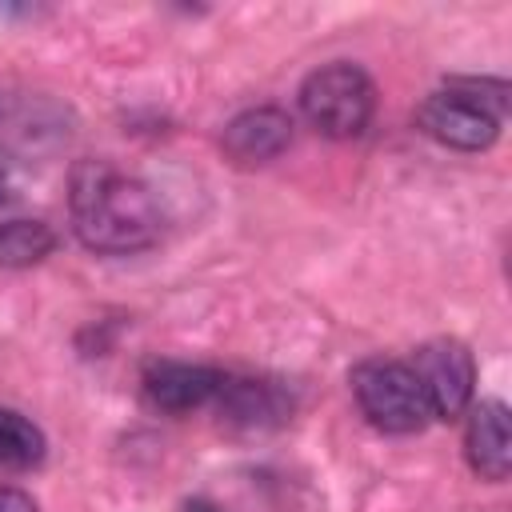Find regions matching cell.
<instances>
[{
  "mask_svg": "<svg viewBox=\"0 0 512 512\" xmlns=\"http://www.w3.org/2000/svg\"><path fill=\"white\" fill-rule=\"evenodd\" d=\"M56 248V232L44 220H4L0 224V268L40 264Z\"/></svg>",
  "mask_w": 512,
  "mask_h": 512,
  "instance_id": "7c38bea8",
  "label": "cell"
},
{
  "mask_svg": "<svg viewBox=\"0 0 512 512\" xmlns=\"http://www.w3.org/2000/svg\"><path fill=\"white\" fill-rule=\"evenodd\" d=\"M352 396H356L360 412L368 416V424L380 432L408 436V432L428 428V420H432L428 396H424L416 372L408 368V360H384V356L360 360L352 368Z\"/></svg>",
  "mask_w": 512,
  "mask_h": 512,
  "instance_id": "277c9868",
  "label": "cell"
},
{
  "mask_svg": "<svg viewBox=\"0 0 512 512\" xmlns=\"http://www.w3.org/2000/svg\"><path fill=\"white\" fill-rule=\"evenodd\" d=\"M184 512H220V508H216L212 500H192V504H188Z\"/></svg>",
  "mask_w": 512,
  "mask_h": 512,
  "instance_id": "9a60e30c",
  "label": "cell"
},
{
  "mask_svg": "<svg viewBox=\"0 0 512 512\" xmlns=\"http://www.w3.org/2000/svg\"><path fill=\"white\" fill-rule=\"evenodd\" d=\"M508 112V84L492 76H456L440 92H428L416 108V128L444 148L484 152L500 136Z\"/></svg>",
  "mask_w": 512,
  "mask_h": 512,
  "instance_id": "7a4b0ae2",
  "label": "cell"
},
{
  "mask_svg": "<svg viewBox=\"0 0 512 512\" xmlns=\"http://www.w3.org/2000/svg\"><path fill=\"white\" fill-rule=\"evenodd\" d=\"M68 216L84 248L128 256L160 240L164 216L144 180L112 160H80L68 176Z\"/></svg>",
  "mask_w": 512,
  "mask_h": 512,
  "instance_id": "6da1fadb",
  "label": "cell"
},
{
  "mask_svg": "<svg viewBox=\"0 0 512 512\" xmlns=\"http://www.w3.org/2000/svg\"><path fill=\"white\" fill-rule=\"evenodd\" d=\"M288 144H292V116L276 104L248 108V112L232 116L220 132V148L236 168L272 164L280 152H288Z\"/></svg>",
  "mask_w": 512,
  "mask_h": 512,
  "instance_id": "ba28073f",
  "label": "cell"
},
{
  "mask_svg": "<svg viewBox=\"0 0 512 512\" xmlns=\"http://www.w3.org/2000/svg\"><path fill=\"white\" fill-rule=\"evenodd\" d=\"M408 368L416 372L432 420H456L468 404H472V388H476V360L460 340H428L416 348V356L408 360Z\"/></svg>",
  "mask_w": 512,
  "mask_h": 512,
  "instance_id": "8992f818",
  "label": "cell"
},
{
  "mask_svg": "<svg viewBox=\"0 0 512 512\" xmlns=\"http://www.w3.org/2000/svg\"><path fill=\"white\" fill-rule=\"evenodd\" d=\"M72 112L28 88H0V152L16 160H40L68 144Z\"/></svg>",
  "mask_w": 512,
  "mask_h": 512,
  "instance_id": "5b68a950",
  "label": "cell"
},
{
  "mask_svg": "<svg viewBox=\"0 0 512 512\" xmlns=\"http://www.w3.org/2000/svg\"><path fill=\"white\" fill-rule=\"evenodd\" d=\"M228 372L220 368H208V364H184V360H152L144 368V400L156 408V412H168V416H184V412H196L204 404L216 400L220 384H224Z\"/></svg>",
  "mask_w": 512,
  "mask_h": 512,
  "instance_id": "52a82bcc",
  "label": "cell"
},
{
  "mask_svg": "<svg viewBox=\"0 0 512 512\" xmlns=\"http://www.w3.org/2000/svg\"><path fill=\"white\" fill-rule=\"evenodd\" d=\"M48 440L44 432L16 408H0V468L4 472H28L44 460Z\"/></svg>",
  "mask_w": 512,
  "mask_h": 512,
  "instance_id": "8fae6325",
  "label": "cell"
},
{
  "mask_svg": "<svg viewBox=\"0 0 512 512\" xmlns=\"http://www.w3.org/2000/svg\"><path fill=\"white\" fill-rule=\"evenodd\" d=\"M0 512H40V508H36V500L28 492L0 484Z\"/></svg>",
  "mask_w": 512,
  "mask_h": 512,
  "instance_id": "4fadbf2b",
  "label": "cell"
},
{
  "mask_svg": "<svg viewBox=\"0 0 512 512\" xmlns=\"http://www.w3.org/2000/svg\"><path fill=\"white\" fill-rule=\"evenodd\" d=\"M300 112L320 136L356 140L376 116V84L360 64H324L300 84Z\"/></svg>",
  "mask_w": 512,
  "mask_h": 512,
  "instance_id": "3957f363",
  "label": "cell"
},
{
  "mask_svg": "<svg viewBox=\"0 0 512 512\" xmlns=\"http://www.w3.org/2000/svg\"><path fill=\"white\" fill-rule=\"evenodd\" d=\"M12 200V184H8V172H4V164H0V208Z\"/></svg>",
  "mask_w": 512,
  "mask_h": 512,
  "instance_id": "5bb4252c",
  "label": "cell"
},
{
  "mask_svg": "<svg viewBox=\"0 0 512 512\" xmlns=\"http://www.w3.org/2000/svg\"><path fill=\"white\" fill-rule=\"evenodd\" d=\"M464 452L480 480H508L512 472V432H508V408L500 400H480L464 428Z\"/></svg>",
  "mask_w": 512,
  "mask_h": 512,
  "instance_id": "9c48e42d",
  "label": "cell"
},
{
  "mask_svg": "<svg viewBox=\"0 0 512 512\" xmlns=\"http://www.w3.org/2000/svg\"><path fill=\"white\" fill-rule=\"evenodd\" d=\"M220 420L236 428H272L292 412V396L272 380H248V376H224L216 400Z\"/></svg>",
  "mask_w": 512,
  "mask_h": 512,
  "instance_id": "30bf717a",
  "label": "cell"
}]
</instances>
